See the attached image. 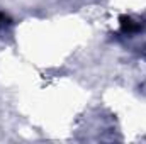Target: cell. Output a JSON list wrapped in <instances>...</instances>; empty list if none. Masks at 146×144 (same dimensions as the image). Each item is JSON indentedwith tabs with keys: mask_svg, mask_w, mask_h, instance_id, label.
Here are the masks:
<instances>
[{
	"mask_svg": "<svg viewBox=\"0 0 146 144\" xmlns=\"http://www.w3.org/2000/svg\"><path fill=\"white\" fill-rule=\"evenodd\" d=\"M10 26H12V19H10L5 12H0V31L7 29V27H10Z\"/></svg>",
	"mask_w": 146,
	"mask_h": 144,
	"instance_id": "2",
	"label": "cell"
},
{
	"mask_svg": "<svg viewBox=\"0 0 146 144\" xmlns=\"http://www.w3.org/2000/svg\"><path fill=\"white\" fill-rule=\"evenodd\" d=\"M121 31L124 32V34H136L138 31H141L143 29V24L139 22V20H134L133 17H129V15H122L121 19Z\"/></svg>",
	"mask_w": 146,
	"mask_h": 144,
	"instance_id": "1",
	"label": "cell"
}]
</instances>
